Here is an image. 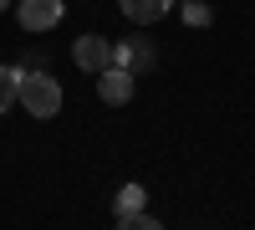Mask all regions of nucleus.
<instances>
[{"mask_svg": "<svg viewBox=\"0 0 255 230\" xmlns=\"http://www.w3.org/2000/svg\"><path fill=\"white\" fill-rule=\"evenodd\" d=\"M113 205H118V220H123V215H138V210H143V184H123Z\"/></svg>", "mask_w": 255, "mask_h": 230, "instance_id": "obj_8", "label": "nucleus"}, {"mask_svg": "<svg viewBox=\"0 0 255 230\" xmlns=\"http://www.w3.org/2000/svg\"><path fill=\"white\" fill-rule=\"evenodd\" d=\"M72 61H77L82 72H108V67H113V41H108V36H92V31L77 36V41H72Z\"/></svg>", "mask_w": 255, "mask_h": 230, "instance_id": "obj_3", "label": "nucleus"}, {"mask_svg": "<svg viewBox=\"0 0 255 230\" xmlns=\"http://www.w3.org/2000/svg\"><path fill=\"white\" fill-rule=\"evenodd\" d=\"M20 97V67H10V61H0V113H10Z\"/></svg>", "mask_w": 255, "mask_h": 230, "instance_id": "obj_7", "label": "nucleus"}, {"mask_svg": "<svg viewBox=\"0 0 255 230\" xmlns=\"http://www.w3.org/2000/svg\"><path fill=\"white\" fill-rule=\"evenodd\" d=\"M153 61H158V51H153V41H148V36H123L118 46H113V67L133 72V77H138V72H148Z\"/></svg>", "mask_w": 255, "mask_h": 230, "instance_id": "obj_2", "label": "nucleus"}, {"mask_svg": "<svg viewBox=\"0 0 255 230\" xmlns=\"http://www.w3.org/2000/svg\"><path fill=\"white\" fill-rule=\"evenodd\" d=\"M20 108H26L31 118H56L61 113V102H67V92H61V82L51 72H26L20 67Z\"/></svg>", "mask_w": 255, "mask_h": 230, "instance_id": "obj_1", "label": "nucleus"}, {"mask_svg": "<svg viewBox=\"0 0 255 230\" xmlns=\"http://www.w3.org/2000/svg\"><path fill=\"white\" fill-rule=\"evenodd\" d=\"M184 15H189V26H209V5H189Z\"/></svg>", "mask_w": 255, "mask_h": 230, "instance_id": "obj_10", "label": "nucleus"}, {"mask_svg": "<svg viewBox=\"0 0 255 230\" xmlns=\"http://www.w3.org/2000/svg\"><path fill=\"white\" fill-rule=\"evenodd\" d=\"M20 31H31V36H41V31H51L56 20H61V0H20Z\"/></svg>", "mask_w": 255, "mask_h": 230, "instance_id": "obj_4", "label": "nucleus"}, {"mask_svg": "<svg viewBox=\"0 0 255 230\" xmlns=\"http://www.w3.org/2000/svg\"><path fill=\"white\" fill-rule=\"evenodd\" d=\"M5 5H10V0H0V10H5Z\"/></svg>", "mask_w": 255, "mask_h": 230, "instance_id": "obj_11", "label": "nucleus"}, {"mask_svg": "<svg viewBox=\"0 0 255 230\" xmlns=\"http://www.w3.org/2000/svg\"><path fill=\"white\" fill-rule=\"evenodd\" d=\"M133 72H123V67H108V72H97V97L108 102V108H123V102H133Z\"/></svg>", "mask_w": 255, "mask_h": 230, "instance_id": "obj_5", "label": "nucleus"}, {"mask_svg": "<svg viewBox=\"0 0 255 230\" xmlns=\"http://www.w3.org/2000/svg\"><path fill=\"white\" fill-rule=\"evenodd\" d=\"M118 230H163V220H153L148 210H138V215H123Z\"/></svg>", "mask_w": 255, "mask_h": 230, "instance_id": "obj_9", "label": "nucleus"}, {"mask_svg": "<svg viewBox=\"0 0 255 230\" xmlns=\"http://www.w3.org/2000/svg\"><path fill=\"white\" fill-rule=\"evenodd\" d=\"M123 15L133 20V26H153V20H163L168 10H174V0H118Z\"/></svg>", "mask_w": 255, "mask_h": 230, "instance_id": "obj_6", "label": "nucleus"}]
</instances>
